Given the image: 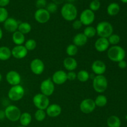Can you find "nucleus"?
<instances>
[{"mask_svg":"<svg viewBox=\"0 0 127 127\" xmlns=\"http://www.w3.org/2000/svg\"><path fill=\"white\" fill-rule=\"evenodd\" d=\"M61 15L65 21L68 22H72L76 19L78 16V9L73 4L66 3L64 4L61 8Z\"/></svg>","mask_w":127,"mask_h":127,"instance_id":"obj_1","label":"nucleus"},{"mask_svg":"<svg viewBox=\"0 0 127 127\" xmlns=\"http://www.w3.org/2000/svg\"><path fill=\"white\" fill-rule=\"evenodd\" d=\"M107 57L110 61L114 62L124 60L126 57V52L123 47L119 45H113L107 50Z\"/></svg>","mask_w":127,"mask_h":127,"instance_id":"obj_2","label":"nucleus"},{"mask_svg":"<svg viewBox=\"0 0 127 127\" xmlns=\"http://www.w3.org/2000/svg\"><path fill=\"white\" fill-rule=\"evenodd\" d=\"M97 35L99 37L107 38L114 32V27L110 22L107 21H102L98 23L96 27Z\"/></svg>","mask_w":127,"mask_h":127,"instance_id":"obj_3","label":"nucleus"},{"mask_svg":"<svg viewBox=\"0 0 127 127\" xmlns=\"http://www.w3.org/2000/svg\"><path fill=\"white\" fill-rule=\"evenodd\" d=\"M93 87L96 93H104L108 88V81L104 75H96L93 80Z\"/></svg>","mask_w":127,"mask_h":127,"instance_id":"obj_4","label":"nucleus"},{"mask_svg":"<svg viewBox=\"0 0 127 127\" xmlns=\"http://www.w3.org/2000/svg\"><path fill=\"white\" fill-rule=\"evenodd\" d=\"M25 89L21 84L11 86L7 93V97L9 100L14 102L19 101L24 96Z\"/></svg>","mask_w":127,"mask_h":127,"instance_id":"obj_5","label":"nucleus"},{"mask_svg":"<svg viewBox=\"0 0 127 127\" xmlns=\"http://www.w3.org/2000/svg\"><path fill=\"white\" fill-rule=\"evenodd\" d=\"M6 118L9 121L15 122L19 121L21 115L19 108L14 105H9L4 109Z\"/></svg>","mask_w":127,"mask_h":127,"instance_id":"obj_6","label":"nucleus"},{"mask_svg":"<svg viewBox=\"0 0 127 127\" xmlns=\"http://www.w3.org/2000/svg\"><path fill=\"white\" fill-rule=\"evenodd\" d=\"M32 102L34 106L37 109L45 110L50 105V100L48 97L43 95L42 93L36 94L32 99Z\"/></svg>","mask_w":127,"mask_h":127,"instance_id":"obj_7","label":"nucleus"},{"mask_svg":"<svg viewBox=\"0 0 127 127\" xmlns=\"http://www.w3.org/2000/svg\"><path fill=\"white\" fill-rule=\"evenodd\" d=\"M40 89L42 94L47 97L51 96L54 93L55 84L51 78H47L42 81L40 86Z\"/></svg>","mask_w":127,"mask_h":127,"instance_id":"obj_8","label":"nucleus"},{"mask_svg":"<svg viewBox=\"0 0 127 127\" xmlns=\"http://www.w3.org/2000/svg\"><path fill=\"white\" fill-rule=\"evenodd\" d=\"M95 14L94 12L92 11L89 9H86L83 10L80 14L79 19L83 26H91L95 21Z\"/></svg>","mask_w":127,"mask_h":127,"instance_id":"obj_9","label":"nucleus"},{"mask_svg":"<svg viewBox=\"0 0 127 127\" xmlns=\"http://www.w3.org/2000/svg\"><path fill=\"white\" fill-rule=\"evenodd\" d=\"M95 105L94 100L91 98H86L81 101L79 105V109L81 111L85 114H89L93 112L95 109Z\"/></svg>","mask_w":127,"mask_h":127,"instance_id":"obj_10","label":"nucleus"},{"mask_svg":"<svg viewBox=\"0 0 127 127\" xmlns=\"http://www.w3.org/2000/svg\"><path fill=\"white\" fill-rule=\"evenodd\" d=\"M30 68L32 73L35 75H40L45 70V64L39 58H35L30 63Z\"/></svg>","mask_w":127,"mask_h":127,"instance_id":"obj_11","label":"nucleus"},{"mask_svg":"<svg viewBox=\"0 0 127 127\" xmlns=\"http://www.w3.org/2000/svg\"><path fill=\"white\" fill-rule=\"evenodd\" d=\"M34 19L40 24H45L48 22L50 19V14L45 8L37 9L34 13Z\"/></svg>","mask_w":127,"mask_h":127,"instance_id":"obj_12","label":"nucleus"},{"mask_svg":"<svg viewBox=\"0 0 127 127\" xmlns=\"http://www.w3.org/2000/svg\"><path fill=\"white\" fill-rule=\"evenodd\" d=\"M6 80L7 83L12 86L19 85L21 82V76L17 71L11 70L7 72L6 74Z\"/></svg>","mask_w":127,"mask_h":127,"instance_id":"obj_13","label":"nucleus"},{"mask_svg":"<svg viewBox=\"0 0 127 127\" xmlns=\"http://www.w3.org/2000/svg\"><path fill=\"white\" fill-rule=\"evenodd\" d=\"M28 54V51L24 45H16L11 50V55L14 58L21 60L24 58Z\"/></svg>","mask_w":127,"mask_h":127,"instance_id":"obj_14","label":"nucleus"},{"mask_svg":"<svg viewBox=\"0 0 127 127\" xmlns=\"http://www.w3.org/2000/svg\"><path fill=\"white\" fill-rule=\"evenodd\" d=\"M91 69L95 75H104L107 69L106 64L101 60H95L92 63Z\"/></svg>","mask_w":127,"mask_h":127,"instance_id":"obj_15","label":"nucleus"},{"mask_svg":"<svg viewBox=\"0 0 127 127\" xmlns=\"http://www.w3.org/2000/svg\"><path fill=\"white\" fill-rule=\"evenodd\" d=\"M51 79L55 84L62 85L68 80L67 73L63 70H58L53 73Z\"/></svg>","mask_w":127,"mask_h":127,"instance_id":"obj_16","label":"nucleus"},{"mask_svg":"<svg viewBox=\"0 0 127 127\" xmlns=\"http://www.w3.org/2000/svg\"><path fill=\"white\" fill-rule=\"evenodd\" d=\"M4 28L7 32L14 33L17 31L19 23L16 19L13 17H8L4 22Z\"/></svg>","mask_w":127,"mask_h":127,"instance_id":"obj_17","label":"nucleus"},{"mask_svg":"<svg viewBox=\"0 0 127 127\" xmlns=\"http://www.w3.org/2000/svg\"><path fill=\"white\" fill-rule=\"evenodd\" d=\"M109 47H110V43L107 38H106L99 37L95 40L94 43L95 49L99 52H104L105 51H107Z\"/></svg>","mask_w":127,"mask_h":127,"instance_id":"obj_18","label":"nucleus"},{"mask_svg":"<svg viewBox=\"0 0 127 127\" xmlns=\"http://www.w3.org/2000/svg\"><path fill=\"white\" fill-rule=\"evenodd\" d=\"M62 107L57 104H50L45 110L47 115L52 118L57 117L59 116L62 113Z\"/></svg>","mask_w":127,"mask_h":127,"instance_id":"obj_19","label":"nucleus"},{"mask_svg":"<svg viewBox=\"0 0 127 127\" xmlns=\"http://www.w3.org/2000/svg\"><path fill=\"white\" fill-rule=\"evenodd\" d=\"M63 66L68 71H73L78 67V62L73 57H68L63 62Z\"/></svg>","mask_w":127,"mask_h":127,"instance_id":"obj_20","label":"nucleus"},{"mask_svg":"<svg viewBox=\"0 0 127 127\" xmlns=\"http://www.w3.org/2000/svg\"><path fill=\"white\" fill-rule=\"evenodd\" d=\"M88 41V38L83 33H78L73 38V44L78 47L85 45Z\"/></svg>","mask_w":127,"mask_h":127,"instance_id":"obj_21","label":"nucleus"},{"mask_svg":"<svg viewBox=\"0 0 127 127\" xmlns=\"http://www.w3.org/2000/svg\"><path fill=\"white\" fill-rule=\"evenodd\" d=\"M12 40L16 45H22L26 42L25 35L17 31L12 33Z\"/></svg>","mask_w":127,"mask_h":127,"instance_id":"obj_22","label":"nucleus"},{"mask_svg":"<svg viewBox=\"0 0 127 127\" xmlns=\"http://www.w3.org/2000/svg\"><path fill=\"white\" fill-rule=\"evenodd\" d=\"M32 120V117L31 114L27 112H25L21 113V117L19 120L21 126L27 127L31 124Z\"/></svg>","mask_w":127,"mask_h":127,"instance_id":"obj_23","label":"nucleus"},{"mask_svg":"<svg viewBox=\"0 0 127 127\" xmlns=\"http://www.w3.org/2000/svg\"><path fill=\"white\" fill-rule=\"evenodd\" d=\"M120 7L117 2H111L107 7V12L110 16H115L119 13Z\"/></svg>","mask_w":127,"mask_h":127,"instance_id":"obj_24","label":"nucleus"},{"mask_svg":"<svg viewBox=\"0 0 127 127\" xmlns=\"http://www.w3.org/2000/svg\"><path fill=\"white\" fill-rule=\"evenodd\" d=\"M11 50L6 46L0 47V60L7 61L11 57Z\"/></svg>","mask_w":127,"mask_h":127,"instance_id":"obj_25","label":"nucleus"},{"mask_svg":"<svg viewBox=\"0 0 127 127\" xmlns=\"http://www.w3.org/2000/svg\"><path fill=\"white\" fill-rule=\"evenodd\" d=\"M107 125L108 127H120L121 120L119 117L116 115H111L107 120Z\"/></svg>","mask_w":127,"mask_h":127,"instance_id":"obj_26","label":"nucleus"},{"mask_svg":"<svg viewBox=\"0 0 127 127\" xmlns=\"http://www.w3.org/2000/svg\"><path fill=\"white\" fill-rule=\"evenodd\" d=\"M17 31H19L24 35L30 33L32 31V26L29 22H22L19 23L18 26V29Z\"/></svg>","mask_w":127,"mask_h":127,"instance_id":"obj_27","label":"nucleus"},{"mask_svg":"<svg viewBox=\"0 0 127 127\" xmlns=\"http://www.w3.org/2000/svg\"><path fill=\"white\" fill-rule=\"evenodd\" d=\"M107 97L103 94L98 95L94 100L95 105L96 107H103L105 106L107 104Z\"/></svg>","mask_w":127,"mask_h":127,"instance_id":"obj_28","label":"nucleus"},{"mask_svg":"<svg viewBox=\"0 0 127 127\" xmlns=\"http://www.w3.org/2000/svg\"><path fill=\"white\" fill-rule=\"evenodd\" d=\"M90 78V74L86 70H80L77 73V79L81 83L88 81Z\"/></svg>","mask_w":127,"mask_h":127,"instance_id":"obj_29","label":"nucleus"},{"mask_svg":"<svg viewBox=\"0 0 127 127\" xmlns=\"http://www.w3.org/2000/svg\"><path fill=\"white\" fill-rule=\"evenodd\" d=\"M83 33L85 35V36L88 38H93V37H94L95 35H97L95 27L91 26H86V27L84 29Z\"/></svg>","mask_w":127,"mask_h":127,"instance_id":"obj_30","label":"nucleus"},{"mask_svg":"<svg viewBox=\"0 0 127 127\" xmlns=\"http://www.w3.org/2000/svg\"><path fill=\"white\" fill-rule=\"evenodd\" d=\"M66 53L68 55V57H73L77 55L78 53V47L75 45L70 44L67 46L66 48Z\"/></svg>","mask_w":127,"mask_h":127,"instance_id":"obj_31","label":"nucleus"},{"mask_svg":"<svg viewBox=\"0 0 127 127\" xmlns=\"http://www.w3.org/2000/svg\"><path fill=\"white\" fill-rule=\"evenodd\" d=\"M24 47L28 52L33 51L37 47V42L33 38H30L26 40L24 43Z\"/></svg>","mask_w":127,"mask_h":127,"instance_id":"obj_32","label":"nucleus"},{"mask_svg":"<svg viewBox=\"0 0 127 127\" xmlns=\"http://www.w3.org/2000/svg\"><path fill=\"white\" fill-rule=\"evenodd\" d=\"M47 114L45 110L37 109L34 114V118L37 122H42L45 119Z\"/></svg>","mask_w":127,"mask_h":127,"instance_id":"obj_33","label":"nucleus"},{"mask_svg":"<svg viewBox=\"0 0 127 127\" xmlns=\"http://www.w3.org/2000/svg\"><path fill=\"white\" fill-rule=\"evenodd\" d=\"M108 41H109L110 45H117L118 43L120 42V37L117 34L115 33H112L110 36H109L107 38Z\"/></svg>","mask_w":127,"mask_h":127,"instance_id":"obj_34","label":"nucleus"},{"mask_svg":"<svg viewBox=\"0 0 127 127\" xmlns=\"http://www.w3.org/2000/svg\"><path fill=\"white\" fill-rule=\"evenodd\" d=\"M9 17V12L5 7H0V23H4Z\"/></svg>","mask_w":127,"mask_h":127,"instance_id":"obj_35","label":"nucleus"},{"mask_svg":"<svg viewBox=\"0 0 127 127\" xmlns=\"http://www.w3.org/2000/svg\"><path fill=\"white\" fill-rule=\"evenodd\" d=\"M100 7V2L99 1L93 0L89 4V9L93 12L98 11Z\"/></svg>","mask_w":127,"mask_h":127,"instance_id":"obj_36","label":"nucleus"},{"mask_svg":"<svg viewBox=\"0 0 127 127\" xmlns=\"http://www.w3.org/2000/svg\"><path fill=\"white\" fill-rule=\"evenodd\" d=\"M45 9L50 14L55 13L57 12V9H58V5L56 4L54 2H51L47 5Z\"/></svg>","mask_w":127,"mask_h":127,"instance_id":"obj_37","label":"nucleus"},{"mask_svg":"<svg viewBox=\"0 0 127 127\" xmlns=\"http://www.w3.org/2000/svg\"><path fill=\"white\" fill-rule=\"evenodd\" d=\"M47 3L46 0H37L35 6L37 9H44L47 6Z\"/></svg>","mask_w":127,"mask_h":127,"instance_id":"obj_38","label":"nucleus"},{"mask_svg":"<svg viewBox=\"0 0 127 127\" xmlns=\"http://www.w3.org/2000/svg\"><path fill=\"white\" fill-rule=\"evenodd\" d=\"M83 24L81 22L79 19H75L74 21H73L72 24V27L75 30L80 29L83 27Z\"/></svg>","mask_w":127,"mask_h":127,"instance_id":"obj_39","label":"nucleus"},{"mask_svg":"<svg viewBox=\"0 0 127 127\" xmlns=\"http://www.w3.org/2000/svg\"><path fill=\"white\" fill-rule=\"evenodd\" d=\"M77 79V73L73 71H68L67 73V79L69 81H74Z\"/></svg>","mask_w":127,"mask_h":127,"instance_id":"obj_40","label":"nucleus"},{"mask_svg":"<svg viewBox=\"0 0 127 127\" xmlns=\"http://www.w3.org/2000/svg\"><path fill=\"white\" fill-rule=\"evenodd\" d=\"M118 66L120 68V69H125L127 67V63L125 60H122L120 62H118Z\"/></svg>","mask_w":127,"mask_h":127,"instance_id":"obj_41","label":"nucleus"},{"mask_svg":"<svg viewBox=\"0 0 127 127\" xmlns=\"http://www.w3.org/2000/svg\"><path fill=\"white\" fill-rule=\"evenodd\" d=\"M10 0H0V7H5L9 4Z\"/></svg>","mask_w":127,"mask_h":127,"instance_id":"obj_42","label":"nucleus"},{"mask_svg":"<svg viewBox=\"0 0 127 127\" xmlns=\"http://www.w3.org/2000/svg\"><path fill=\"white\" fill-rule=\"evenodd\" d=\"M6 118L4 110H0V120H2Z\"/></svg>","mask_w":127,"mask_h":127,"instance_id":"obj_43","label":"nucleus"},{"mask_svg":"<svg viewBox=\"0 0 127 127\" xmlns=\"http://www.w3.org/2000/svg\"><path fill=\"white\" fill-rule=\"evenodd\" d=\"M65 1L66 0H52V2L55 3L56 4L59 5V4H63Z\"/></svg>","mask_w":127,"mask_h":127,"instance_id":"obj_44","label":"nucleus"},{"mask_svg":"<svg viewBox=\"0 0 127 127\" xmlns=\"http://www.w3.org/2000/svg\"><path fill=\"white\" fill-rule=\"evenodd\" d=\"M2 37H3V32H2V30L0 27V40L2 39Z\"/></svg>","mask_w":127,"mask_h":127,"instance_id":"obj_45","label":"nucleus"},{"mask_svg":"<svg viewBox=\"0 0 127 127\" xmlns=\"http://www.w3.org/2000/svg\"><path fill=\"white\" fill-rule=\"evenodd\" d=\"M66 1H68V2H69V3L73 4V2H74L76 0H66Z\"/></svg>","mask_w":127,"mask_h":127,"instance_id":"obj_46","label":"nucleus"},{"mask_svg":"<svg viewBox=\"0 0 127 127\" xmlns=\"http://www.w3.org/2000/svg\"><path fill=\"white\" fill-rule=\"evenodd\" d=\"M123 3H126L127 4V0H120Z\"/></svg>","mask_w":127,"mask_h":127,"instance_id":"obj_47","label":"nucleus"},{"mask_svg":"<svg viewBox=\"0 0 127 127\" xmlns=\"http://www.w3.org/2000/svg\"><path fill=\"white\" fill-rule=\"evenodd\" d=\"M2 74H1V73H0V83H1V81H2Z\"/></svg>","mask_w":127,"mask_h":127,"instance_id":"obj_48","label":"nucleus"},{"mask_svg":"<svg viewBox=\"0 0 127 127\" xmlns=\"http://www.w3.org/2000/svg\"><path fill=\"white\" fill-rule=\"evenodd\" d=\"M23 127V126H19V127Z\"/></svg>","mask_w":127,"mask_h":127,"instance_id":"obj_49","label":"nucleus"},{"mask_svg":"<svg viewBox=\"0 0 127 127\" xmlns=\"http://www.w3.org/2000/svg\"><path fill=\"white\" fill-rule=\"evenodd\" d=\"M96 1H100V0H96Z\"/></svg>","mask_w":127,"mask_h":127,"instance_id":"obj_50","label":"nucleus"}]
</instances>
